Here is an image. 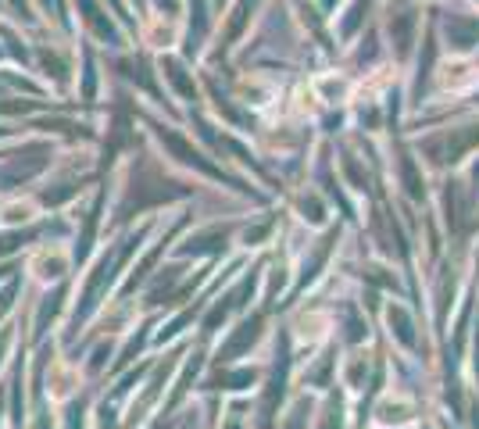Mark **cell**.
<instances>
[{"instance_id":"cell-1","label":"cell","mask_w":479,"mask_h":429,"mask_svg":"<svg viewBox=\"0 0 479 429\" xmlns=\"http://www.w3.org/2000/svg\"><path fill=\"white\" fill-rule=\"evenodd\" d=\"M140 244V232L136 236H129L126 244H122L111 257H104L100 262V268H97V275L90 279V286H86V297H82V304H79V311H75V329H79V322H86L90 318V311L97 308V300H100V293L108 290L111 283H115V275H118V268L126 265V257L133 254V247Z\"/></svg>"},{"instance_id":"cell-2","label":"cell","mask_w":479,"mask_h":429,"mask_svg":"<svg viewBox=\"0 0 479 429\" xmlns=\"http://www.w3.org/2000/svg\"><path fill=\"white\" fill-rule=\"evenodd\" d=\"M286 372H290V351H286V340L279 343V361H276V372H272V383H268V394H265V404H261V426L272 422V412H276V401L283 397L286 390Z\"/></svg>"},{"instance_id":"cell-3","label":"cell","mask_w":479,"mask_h":429,"mask_svg":"<svg viewBox=\"0 0 479 429\" xmlns=\"http://www.w3.org/2000/svg\"><path fill=\"white\" fill-rule=\"evenodd\" d=\"M258 329H261V315H254V318H247L243 326L236 329V336H233V340H229L225 347L218 351V358H222V361H233V358H240V354H243V351H247V347H251V343H254Z\"/></svg>"},{"instance_id":"cell-4","label":"cell","mask_w":479,"mask_h":429,"mask_svg":"<svg viewBox=\"0 0 479 429\" xmlns=\"http://www.w3.org/2000/svg\"><path fill=\"white\" fill-rule=\"evenodd\" d=\"M61 300H65V286H61V290H54V293H50V297L44 300V308H39V315H36V340L47 333V322H50V318L57 315Z\"/></svg>"},{"instance_id":"cell-5","label":"cell","mask_w":479,"mask_h":429,"mask_svg":"<svg viewBox=\"0 0 479 429\" xmlns=\"http://www.w3.org/2000/svg\"><path fill=\"white\" fill-rule=\"evenodd\" d=\"M332 240H337V232H329L326 240L319 244V250L311 254V262H304V275H301V286H308L311 279L319 275V268H322V262H326V254H329V244H332Z\"/></svg>"},{"instance_id":"cell-6","label":"cell","mask_w":479,"mask_h":429,"mask_svg":"<svg viewBox=\"0 0 479 429\" xmlns=\"http://www.w3.org/2000/svg\"><path fill=\"white\" fill-rule=\"evenodd\" d=\"M225 247V232H207V236H197L182 247V254H212V250H222Z\"/></svg>"},{"instance_id":"cell-7","label":"cell","mask_w":479,"mask_h":429,"mask_svg":"<svg viewBox=\"0 0 479 429\" xmlns=\"http://www.w3.org/2000/svg\"><path fill=\"white\" fill-rule=\"evenodd\" d=\"M390 326L397 329V336H401L404 343H411V326H408V318H404V311H397V308H393V311H390Z\"/></svg>"},{"instance_id":"cell-8","label":"cell","mask_w":479,"mask_h":429,"mask_svg":"<svg viewBox=\"0 0 479 429\" xmlns=\"http://www.w3.org/2000/svg\"><path fill=\"white\" fill-rule=\"evenodd\" d=\"M365 336V322L358 318V311L347 308V340H361Z\"/></svg>"},{"instance_id":"cell-9","label":"cell","mask_w":479,"mask_h":429,"mask_svg":"<svg viewBox=\"0 0 479 429\" xmlns=\"http://www.w3.org/2000/svg\"><path fill=\"white\" fill-rule=\"evenodd\" d=\"M254 376L251 372H233V376H218V386H229V390H240V386H247Z\"/></svg>"},{"instance_id":"cell-10","label":"cell","mask_w":479,"mask_h":429,"mask_svg":"<svg viewBox=\"0 0 479 429\" xmlns=\"http://www.w3.org/2000/svg\"><path fill=\"white\" fill-rule=\"evenodd\" d=\"M29 236H32V232H11V236H0V254H8V250H15V247H22Z\"/></svg>"},{"instance_id":"cell-11","label":"cell","mask_w":479,"mask_h":429,"mask_svg":"<svg viewBox=\"0 0 479 429\" xmlns=\"http://www.w3.org/2000/svg\"><path fill=\"white\" fill-rule=\"evenodd\" d=\"M340 401H332L329 408H326V419H322V429H340Z\"/></svg>"},{"instance_id":"cell-12","label":"cell","mask_w":479,"mask_h":429,"mask_svg":"<svg viewBox=\"0 0 479 429\" xmlns=\"http://www.w3.org/2000/svg\"><path fill=\"white\" fill-rule=\"evenodd\" d=\"M190 318H194V315H179L176 322H169V326L161 329V340H169V336H176V333H179V329H182V326H186V322H190Z\"/></svg>"},{"instance_id":"cell-13","label":"cell","mask_w":479,"mask_h":429,"mask_svg":"<svg viewBox=\"0 0 479 429\" xmlns=\"http://www.w3.org/2000/svg\"><path fill=\"white\" fill-rule=\"evenodd\" d=\"M15 293H18V283H11L4 293H0V315H4L8 308H11V300H15Z\"/></svg>"},{"instance_id":"cell-14","label":"cell","mask_w":479,"mask_h":429,"mask_svg":"<svg viewBox=\"0 0 479 429\" xmlns=\"http://www.w3.org/2000/svg\"><path fill=\"white\" fill-rule=\"evenodd\" d=\"M304 412H308V408L301 404V408H297V412H294V419H290V422H286V429H304Z\"/></svg>"},{"instance_id":"cell-15","label":"cell","mask_w":479,"mask_h":429,"mask_svg":"<svg viewBox=\"0 0 479 429\" xmlns=\"http://www.w3.org/2000/svg\"><path fill=\"white\" fill-rule=\"evenodd\" d=\"M11 272H15V268H11V265H4V268H0V279H4V275H11Z\"/></svg>"},{"instance_id":"cell-16","label":"cell","mask_w":479,"mask_h":429,"mask_svg":"<svg viewBox=\"0 0 479 429\" xmlns=\"http://www.w3.org/2000/svg\"><path fill=\"white\" fill-rule=\"evenodd\" d=\"M0 354H4V340H0Z\"/></svg>"}]
</instances>
